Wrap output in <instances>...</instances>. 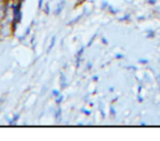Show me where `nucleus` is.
<instances>
[{"mask_svg":"<svg viewBox=\"0 0 160 141\" xmlns=\"http://www.w3.org/2000/svg\"><path fill=\"white\" fill-rule=\"evenodd\" d=\"M5 15H6V3L3 0H0V21H2Z\"/></svg>","mask_w":160,"mask_h":141,"instance_id":"nucleus-1","label":"nucleus"}]
</instances>
